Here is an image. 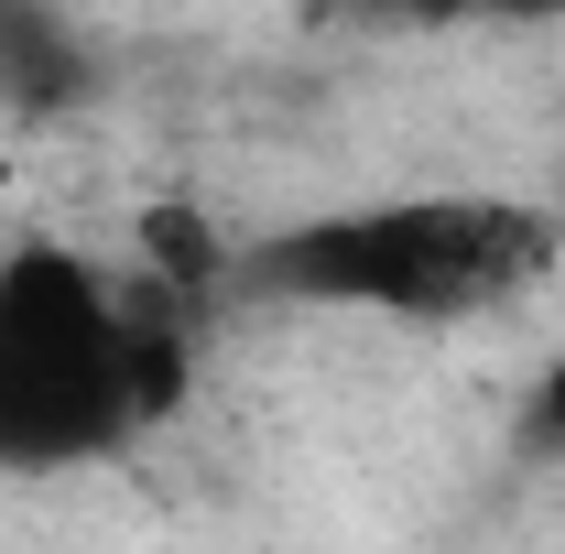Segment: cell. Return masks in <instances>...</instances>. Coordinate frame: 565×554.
<instances>
[{
  "instance_id": "cell-1",
  "label": "cell",
  "mask_w": 565,
  "mask_h": 554,
  "mask_svg": "<svg viewBox=\"0 0 565 554\" xmlns=\"http://www.w3.org/2000/svg\"><path fill=\"white\" fill-rule=\"evenodd\" d=\"M555 262V217L490 196V185H414V196H349V207L282 217L273 239L239 251V283L316 316H392V327H446Z\"/></svg>"
},
{
  "instance_id": "cell-2",
  "label": "cell",
  "mask_w": 565,
  "mask_h": 554,
  "mask_svg": "<svg viewBox=\"0 0 565 554\" xmlns=\"http://www.w3.org/2000/svg\"><path fill=\"white\" fill-rule=\"evenodd\" d=\"M131 370H120V273L66 239L0 251V479H55L131 446Z\"/></svg>"
},
{
  "instance_id": "cell-3",
  "label": "cell",
  "mask_w": 565,
  "mask_h": 554,
  "mask_svg": "<svg viewBox=\"0 0 565 554\" xmlns=\"http://www.w3.org/2000/svg\"><path fill=\"white\" fill-rule=\"evenodd\" d=\"M239 251H250V239H228L196 196H152V207L131 217V262H141V283H163V294L239 283Z\"/></svg>"
},
{
  "instance_id": "cell-4",
  "label": "cell",
  "mask_w": 565,
  "mask_h": 554,
  "mask_svg": "<svg viewBox=\"0 0 565 554\" xmlns=\"http://www.w3.org/2000/svg\"><path fill=\"white\" fill-rule=\"evenodd\" d=\"M98 87V55L87 33L55 22V11H0V98L11 109H76Z\"/></svg>"
},
{
  "instance_id": "cell-5",
  "label": "cell",
  "mask_w": 565,
  "mask_h": 554,
  "mask_svg": "<svg viewBox=\"0 0 565 554\" xmlns=\"http://www.w3.org/2000/svg\"><path fill=\"white\" fill-rule=\"evenodd\" d=\"M511 435H522V457H565V359L533 381V403H522V424H511Z\"/></svg>"
}]
</instances>
